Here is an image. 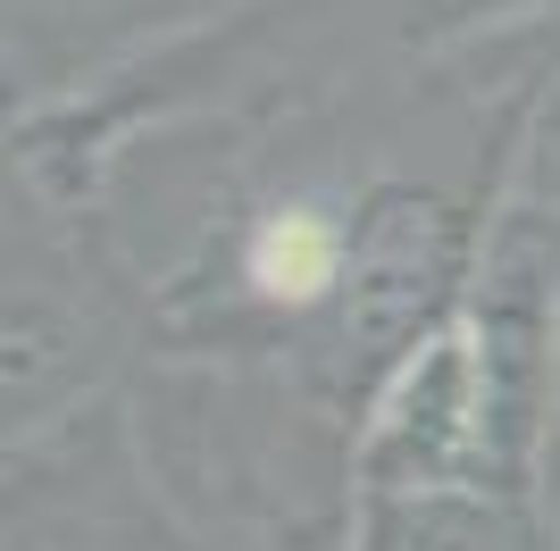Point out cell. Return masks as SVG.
I'll use <instances>...</instances> for the list:
<instances>
[{
  "label": "cell",
  "instance_id": "3957f363",
  "mask_svg": "<svg viewBox=\"0 0 560 551\" xmlns=\"http://www.w3.org/2000/svg\"><path fill=\"white\" fill-rule=\"evenodd\" d=\"M9 551H50V543H9ZM151 551H201V543H192V535L176 527V535H160V543H151Z\"/></svg>",
  "mask_w": 560,
  "mask_h": 551
},
{
  "label": "cell",
  "instance_id": "6da1fadb",
  "mask_svg": "<svg viewBox=\"0 0 560 551\" xmlns=\"http://www.w3.org/2000/svg\"><path fill=\"white\" fill-rule=\"evenodd\" d=\"M552 426H560V209L518 167L468 293L385 376V392L360 418L351 502H468L552 527Z\"/></svg>",
  "mask_w": 560,
  "mask_h": 551
},
{
  "label": "cell",
  "instance_id": "7a4b0ae2",
  "mask_svg": "<svg viewBox=\"0 0 560 551\" xmlns=\"http://www.w3.org/2000/svg\"><path fill=\"white\" fill-rule=\"evenodd\" d=\"M560 25V0H394V43L419 59H460L502 34Z\"/></svg>",
  "mask_w": 560,
  "mask_h": 551
}]
</instances>
